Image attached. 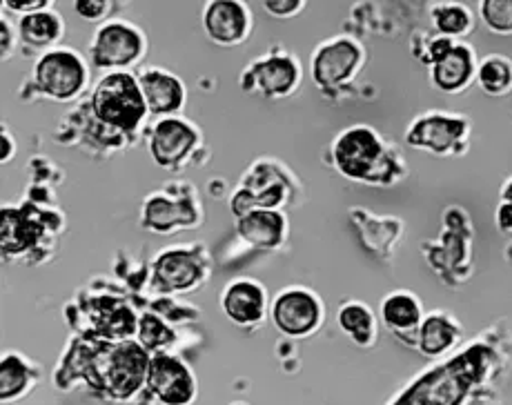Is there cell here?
Segmentation results:
<instances>
[{
  "label": "cell",
  "instance_id": "10",
  "mask_svg": "<svg viewBox=\"0 0 512 405\" xmlns=\"http://www.w3.org/2000/svg\"><path fill=\"white\" fill-rule=\"evenodd\" d=\"M468 134V121L452 114H426L406 134L408 145L432 154H450Z\"/></svg>",
  "mask_w": 512,
  "mask_h": 405
},
{
  "label": "cell",
  "instance_id": "2",
  "mask_svg": "<svg viewBox=\"0 0 512 405\" xmlns=\"http://www.w3.org/2000/svg\"><path fill=\"white\" fill-rule=\"evenodd\" d=\"M334 165L350 181L388 183L392 174L390 154L379 134L370 127H350L334 141Z\"/></svg>",
  "mask_w": 512,
  "mask_h": 405
},
{
  "label": "cell",
  "instance_id": "1",
  "mask_svg": "<svg viewBox=\"0 0 512 405\" xmlns=\"http://www.w3.org/2000/svg\"><path fill=\"white\" fill-rule=\"evenodd\" d=\"M488 350L475 345L417 379L392 405H461L484 377Z\"/></svg>",
  "mask_w": 512,
  "mask_h": 405
},
{
  "label": "cell",
  "instance_id": "25",
  "mask_svg": "<svg viewBox=\"0 0 512 405\" xmlns=\"http://www.w3.org/2000/svg\"><path fill=\"white\" fill-rule=\"evenodd\" d=\"M29 383H32V374H29L27 363L16 354H5L0 361V399L3 403L25 394Z\"/></svg>",
  "mask_w": 512,
  "mask_h": 405
},
{
  "label": "cell",
  "instance_id": "9",
  "mask_svg": "<svg viewBox=\"0 0 512 405\" xmlns=\"http://www.w3.org/2000/svg\"><path fill=\"white\" fill-rule=\"evenodd\" d=\"M143 54V36L127 23H107L96 32L92 61L96 67L114 69L132 65Z\"/></svg>",
  "mask_w": 512,
  "mask_h": 405
},
{
  "label": "cell",
  "instance_id": "16",
  "mask_svg": "<svg viewBox=\"0 0 512 405\" xmlns=\"http://www.w3.org/2000/svg\"><path fill=\"white\" fill-rule=\"evenodd\" d=\"M299 65L294 63L290 56H270L256 65L254 69V83L261 87L265 96L281 98L288 96L299 85Z\"/></svg>",
  "mask_w": 512,
  "mask_h": 405
},
{
  "label": "cell",
  "instance_id": "15",
  "mask_svg": "<svg viewBox=\"0 0 512 405\" xmlns=\"http://www.w3.org/2000/svg\"><path fill=\"white\" fill-rule=\"evenodd\" d=\"M381 319L386 328L397 334L399 339L408 341L419 334V325L423 321L421 305L415 294L410 292H392L381 303Z\"/></svg>",
  "mask_w": 512,
  "mask_h": 405
},
{
  "label": "cell",
  "instance_id": "17",
  "mask_svg": "<svg viewBox=\"0 0 512 405\" xmlns=\"http://www.w3.org/2000/svg\"><path fill=\"white\" fill-rule=\"evenodd\" d=\"M141 90L145 96L147 110L154 114H170L183 107L185 92L179 78H174L159 69L143 74L141 78Z\"/></svg>",
  "mask_w": 512,
  "mask_h": 405
},
{
  "label": "cell",
  "instance_id": "18",
  "mask_svg": "<svg viewBox=\"0 0 512 405\" xmlns=\"http://www.w3.org/2000/svg\"><path fill=\"white\" fill-rule=\"evenodd\" d=\"M239 234L254 248H277L285 234V219L274 210H248L239 219Z\"/></svg>",
  "mask_w": 512,
  "mask_h": 405
},
{
  "label": "cell",
  "instance_id": "32",
  "mask_svg": "<svg viewBox=\"0 0 512 405\" xmlns=\"http://www.w3.org/2000/svg\"><path fill=\"white\" fill-rule=\"evenodd\" d=\"M0 41H3V56H7L9 54V25L5 18L0 21Z\"/></svg>",
  "mask_w": 512,
  "mask_h": 405
},
{
  "label": "cell",
  "instance_id": "29",
  "mask_svg": "<svg viewBox=\"0 0 512 405\" xmlns=\"http://www.w3.org/2000/svg\"><path fill=\"white\" fill-rule=\"evenodd\" d=\"M76 12L81 14L87 21H96V18H101L107 14V9H110V3H103V0H83V3H76Z\"/></svg>",
  "mask_w": 512,
  "mask_h": 405
},
{
  "label": "cell",
  "instance_id": "22",
  "mask_svg": "<svg viewBox=\"0 0 512 405\" xmlns=\"http://www.w3.org/2000/svg\"><path fill=\"white\" fill-rule=\"evenodd\" d=\"M479 87L490 96H506L512 92V61L506 56L492 54L477 67Z\"/></svg>",
  "mask_w": 512,
  "mask_h": 405
},
{
  "label": "cell",
  "instance_id": "5",
  "mask_svg": "<svg viewBox=\"0 0 512 405\" xmlns=\"http://www.w3.org/2000/svg\"><path fill=\"white\" fill-rule=\"evenodd\" d=\"M87 72L81 58L72 49L47 52L36 65L38 90L54 101H70L85 87Z\"/></svg>",
  "mask_w": 512,
  "mask_h": 405
},
{
  "label": "cell",
  "instance_id": "21",
  "mask_svg": "<svg viewBox=\"0 0 512 405\" xmlns=\"http://www.w3.org/2000/svg\"><path fill=\"white\" fill-rule=\"evenodd\" d=\"M339 328L361 348H368V345L374 343V337H377L374 314L368 305L359 301H350L339 310Z\"/></svg>",
  "mask_w": 512,
  "mask_h": 405
},
{
  "label": "cell",
  "instance_id": "8",
  "mask_svg": "<svg viewBox=\"0 0 512 405\" xmlns=\"http://www.w3.org/2000/svg\"><path fill=\"white\" fill-rule=\"evenodd\" d=\"M147 385L163 405H187L196 397V381L183 361L170 354H156L150 359Z\"/></svg>",
  "mask_w": 512,
  "mask_h": 405
},
{
  "label": "cell",
  "instance_id": "34",
  "mask_svg": "<svg viewBox=\"0 0 512 405\" xmlns=\"http://www.w3.org/2000/svg\"><path fill=\"white\" fill-rule=\"evenodd\" d=\"M501 201L512 203V179L506 183V187H504V194H501Z\"/></svg>",
  "mask_w": 512,
  "mask_h": 405
},
{
  "label": "cell",
  "instance_id": "19",
  "mask_svg": "<svg viewBox=\"0 0 512 405\" xmlns=\"http://www.w3.org/2000/svg\"><path fill=\"white\" fill-rule=\"evenodd\" d=\"M461 337V328L450 319L448 314L435 312L426 316L419 325L417 345L426 357H441V354L450 352Z\"/></svg>",
  "mask_w": 512,
  "mask_h": 405
},
{
  "label": "cell",
  "instance_id": "23",
  "mask_svg": "<svg viewBox=\"0 0 512 405\" xmlns=\"http://www.w3.org/2000/svg\"><path fill=\"white\" fill-rule=\"evenodd\" d=\"M432 25H435V32L443 38H457L466 36L472 29V14L466 5L461 3H437L432 5Z\"/></svg>",
  "mask_w": 512,
  "mask_h": 405
},
{
  "label": "cell",
  "instance_id": "6",
  "mask_svg": "<svg viewBox=\"0 0 512 405\" xmlns=\"http://www.w3.org/2000/svg\"><path fill=\"white\" fill-rule=\"evenodd\" d=\"M272 321L285 337H310L323 321L319 296L303 288H288L279 292L272 303Z\"/></svg>",
  "mask_w": 512,
  "mask_h": 405
},
{
  "label": "cell",
  "instance_id": "13",
  "mask_svg": "<svg viewBox=\"0 0 512 405\" xmlns=\"http://www.w3.org/2000/svg\"><path fill=\"white\" fill-rule=\"evenodd\" d=\"M475 74H477L475 52H472V49L464 43H455V47H452L450 52L430 69L432 85L446 94L464 92L472 83Z\"/></svg>",
  "mask_w": 512,
  "mask_h": 405
},
{
  "label": "cell",
  "instance_id": "24",
  "mask_svg": "<svg viewBox=\"0 0 512 405\" xmlns=\"http://www.w3.org/2000/svg\"><path fill=\"white\" fill-rule=\"evenodd\" d=\"M18 29H21V36L25 43L34 45V47H45L61 38L63 25H61V21H58L56 14L36 12V14L23 16V21H21V25H18Z\"/></svg>",
  "mask_w": 512,
  "mask_h": 405
},
{
  "label": "cell",
  "instance_id": "31",
  "mask_svg": "<svg viewBox=\"0 0 512 405\" xmlns=\"http://www.w3.org/2000/svg\"><path fill=\"white\" fill-rule=\"evenodd\" d=\"M497 225L504 232H512V203L501 201V207L497 212Z\"/></svg>",
  "mask_w": 512,
  "mask_h": 405
},
{
  "label": "cell",
  "instance_id": "3",
  "mask_svg": "<svg viewBox=\"0 0 512 405\" xmlns=\"http://www.w3.org/2000/svg\"><path fill=\"white\" fill-rule=\"evenodd\" d=\"M92 368L103 390L116 399H130L141 388L143 381H147L150 357H147L143 345L127 341L98 350L92 359Z\"/></svg>",
  "mask_w": 512,
  "mask_h": 405
},
{
  "label": "cell",
  "instance_id": "26",
  "mask_svg": "<svg viewBox=\"0 0 512 405\" xmlns=\"http://www.w3.org/2000/svg\"><path fill=\"white\" fill-rule=\"evenodd\" d=\"M479 12L481 21L492 34H512V0H481Z\"/></svg>",
  "mask_w": 512,
  "mask_h": 405
},
{
  "label": "cell",
  "instance_id": "12",
  "mask_svg": "<svg viewBox=\"0 0 512 405\" xmlns=\"http://www.w3.org/2000/svg\"><path fill=\"white\" fill-rule=\"evenodd\" d=\"M223 312L236 325H254L263 321L268 312V294L261 288V283L252 279L234 281L228 290L223 292Z\"/></svg>",
  "mask_w": 512,
  "mask_h": 405
},
{
  "label": "cell",
  "instance_id": "7",
  "mask_svg": "<svg viewBox=\"0 0 512 405\" xmlns=\"http://www.w3.org/2000/svg\"><path fill=\"white\" fill-rule=\"evenodd\" d=\"M363 63V49L350 38H334V41L317 47L312 56V78L323 90H337L359 72Z\"/></svg>",
  "mask_w": 512,
  "mask_h": 405
},
{
  "label": "cell",
  "instance_id": "11",
  "mask_svg": "<svg viewBox=\"0 0 512 405\" xmlns=\"http://www.w3.org/2000/svg\"><path fill=\"white\" fill-rule=\"evenodd\" d=\"M203 25L214 43L236 45L248 36L250 12L236 0H216L205 7Z\"/></svg>",
  "mask_w": 512,
  "mask_h": 405
},
{
  "label": "cell",
  "instance_id": "33",
  "mask_svg": "<svg viewBox=\"0 0 512 405\" xmlns=\"http://www.w3.org/2000/svg\"><path fill=\"white\" fill-rule=\"evenodd\" d=\"M9 154H12V145H9V136H7V132L3 130V161H5V163L9 161Z\"/></svg>",
  "mask_w": 512,
  "mask_h": 405
},
{
  "label": "cell",
  "instance_id": "27",
  "mask_svg": "<svg viewBox=\"0 0 512 405\" xmlns=\"http://www.w3.org/2000/svg\"><path fill=\"white\" fill-rule=\"evenodd\" d=\"M139 339L145 350H159L172 341V332L156 316L147 314L139 323Z\"/></svg>",
  "mask_w": 512,
  "mask_h": 405
},
{
  "label": "cell",
  "instance_id": "20",
  "mask_svg": "<svg viewBox=\"0 0 512 405\" xmlns=\"http://www.w3.org/2000/svg\"><path fill=\"white\" fill-rule=\"evenodd\" d=\"M201 279V265L187 252H165L156 261V285L163 290H190Z\"/></svg>",
  "mask_w": 512,
  "mask_h": 405
},
{
  "label": "cell",
  "instance_id": "14",
  "mask_svg": "<svg viewBox=\"0 0 512 405\" xmlns=\"http://www.w3.org/2000/svg\"><path fill=\"white\" fill-rule=\"evenodd\" d=\"M196 143V132L185 121H176V118H167L156 125L152 134L150 150L154 161L163 167L179 165L183 158L190 154Z\"/></svg>",
  "mask_w": 512,
  "mask_h": 405
},
{
  "label": "cell",
  "instance_id": "28",
  "mask_svg": "<svg viewBox=\"0 0 512 405\" xmlns=\"http://www.w3.org/2000/svg\"><path fill=\"white\" fill-rule=\"evenodd\" d=\"M263 7L277 18H292L294 14L301 12L305 3H301V0H268V3H263Z\"/></svg>",
  "mask_w": 512,
  "mask_h": 405
},
{
  "label": "cell",
  "instance_id": "4",
  "mask_svg": "<svg viewBox=\"0 0 512 405\" xmlns=\"http://www.w3.org/2000/svg\"><path fill=\"white\" fill-rule=\"evenodd\" d=\"M94 112L103 123L130 132L147 114L141 85L132 74L114 72L98 83L94 92Z\"/></svg>",
  "mask_w": 512,
  "mask_h": 405
},
{
  "label": "cell",
  "instance_id": "30",
  "mask_svg": "<svg viewBox=\"0 0 512 405\" xmlns=\"http://www.w3.org/2000/svg\"><path fill=\"white\" fill-rule=\"evenodd\" d=\"M5 7H9V9H14V12H25L27 16L29 14H36V12H43V9L49 5L47 0H27V3H14V0H5L3 3Z\"/></svg>",
  "mask_w": 512,
  "mask_h": 405
}]
</instances>
